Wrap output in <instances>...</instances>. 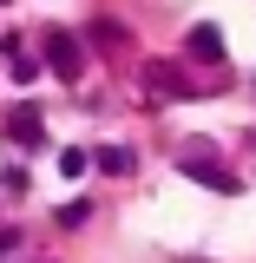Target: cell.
I'll list each match as a JSON object with an SVG mask.
<instances>
[{"instance_id":"obj_5","label":"cell","mask_w":256,"mask_h":263,"mask_svg":"<svg viewBox=\"0 0 256 263\" xmlns=\"http://www.w3.org/2000/svg\"><path fill=\"white\" fill-rule=\"evenodd\" d=\"M145 79H151V92H164V99H178V92H191V86H184V79H178V66H151V72H145Z\"/></svg>"},{"instance_id":"obj_7","label":"cell","mask_w":256,"mask_h":263,"mask_svg":"<svg viewBox=\"0 0 256 263\" xmlns=\"http://www.w3.org/2000/svg\"><path fill=\"white\" fill-rule=\"evenodd\" d=\"M86 164H92V158H86V152H60V171H66V178H79Z\"/></svg>"},{"instance_id":"obj_8","label":"cell","mask_w":256,"mask_h":263,"mask_svg":"<svg viewBox=\"0 0 256 263\" xmlns=\"http://www.w3.org/2000/svg\"><path fill=\"white\" fill-rule=\"evenodd\" d=\"M13 243H20V230H0V250H13Z\"/></svg>"},{"instance_id":"obj_6","label":"cell","mask_w":256,"mask_h":263,"mask_svg":"<svg viewBox=\"0 0 256 263\" xmlns=\"http://www.w3.org/2000/svg\"><path fill=\"white\" fill-rule=\"evenodd\" d=\"M99 171H112V178H125V171H131V152H125V145H112V152H99Z\"/></svg>"},{"instance_id":"obj_1","label":"cell","mask_w":256,"mask_h":263,"mask_svg":"<svg viewBox=\"0 0 256 263\" xmlns=\"http://www.w3.org/2000/svg\"><path fill=\"white\" fill-rule=\"evenodd\" d=\"M46 66H53L60 79H79V72H86V46H79V40L60 27L53 40H46Z\"/></svg>"},{"instance_id":"obj_2","label":"cell","mask_w":256,"mask_h":263,"mask_svg":"<svg viewBox=\"0 0 256 263\" xmlns=\"http://www.w3.org/2000/svg\"><path fill=\"white\" fill-rule=\"evenodd\" d=\"M178 164H184L191 178H204L210 191H243V184H237V178H230V171H224V164H217V158H210V152H184V158H178Z\"/></svg>"},{"instance_id":"obj_3","label":"cell","mask_w":256,"mask_h":263,"mask_svg":"<svg viewBox=\"0 0 256 263\" xmlns=\"http://www.w3.org/2000/svg\"><path fill=\"white\" fill-rule=\"evenodd\" d=\"M7 138H13V145H40V105H13V112H7Z\"/></svg>"},{"instance_id":"obj_4","label":"cell","mask_w":256,"mask_h":263,"mask_svg":"<svg viewBox=\"0 0 256 263\" xmlns=\"http://www.w3.org/2000/svg\"><path fill=\"white\" fill-rule=\"evenodd\" d=\"M191 53L217 66V60H224V33H217V27H197V33H191Z\"/></svg>"}]
</instances>
